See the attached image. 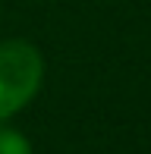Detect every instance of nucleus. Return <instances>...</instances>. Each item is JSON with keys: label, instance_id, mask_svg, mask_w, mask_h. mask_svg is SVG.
I'll return each instance as SVG.
<instances>
[{"label": "nucleus", "instance_id": "nucleus-1", "mask_svg": "<svg viewBox=\"0 0 151 154\" xmlns=\"http://www.w3.org/2000/svg\"><path fill=\"white\" fill-rule=\"evenodd\" d=\"M44 79V57L35 44L22 38L0 41V120L32 104Z\"/></svg>", "mask_w": 151, "mask_h": 154}, {"label": "nucleus", "instance_id": "nucleus-2", "mask_svg": "<svg viewBox=\"0 0 151 154\" xmlns=\"http://www.w3.org/2000/svg\"><path fill=\"white\" fill-rule=\"evenodd\" d=\"M0 154H32V142L0 120Z\"/></svg>", "mask_w": 151, "mask_h": 154}]
</instances>
